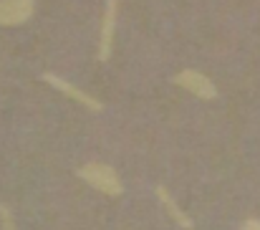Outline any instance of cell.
Listing matches in <instances>:
<instances>
[{
  "mask_svg": "<svg viewBox=\"0 0 260 230\" xmlns=\"http://www.w3.org/2000/svg\"><path fill=\"white\" fill-rule=\"evenodd\" d=\"M76 175H79L84 182H88L93 190H99V192H104V195H109V197H119V195L124 192V185H121L119 175H116L109 164L88 162V164L76 169Z\"/></svg>",
  "mask_w": 260,
  "mask_h": 230,
  "instance_id": "cell-1",
  "label": "cell"
},
{
  "mask_svg": "<svg viewBox=\"0 0 260 230\" xmlns=\"http://www.w3.org/2000/svg\"><path fill=\"white\" fill-rule=\"evenodd\" d=\"M174 83L187 89L189 94L200 96V99H217V89L210 78L205 76L202 71H194V69H184L174 76Z\"/></svg>",
  "mask_w": 260,
  "mask_h": 230,
  "instance_id": "cell-2",
  "label": "cell"
},
{
  "mask_svg": "<svg viewBox=\"0 0 260 230\" xmlns=\"http://www.w3.org/2000/svg\"><path fill=\"white\" fill-rule=\"evenodd\" d=\"M116 0H106L104 5V20H101V36H99V61L111 59V46H114V31H116Z\"/></svg>",
  "mask_w": 260,
  "mask_h": 230,
  "instance_id": "cell-3",
  "label": "cell"
},
{
  "mask_svg": "<svg viewBox=\"0 0 260 230\" xmlns=\"http://www.w3.org/2000/svg\"><path fill=\"white\" fill-rule=\"evenodd\" d=\"M36 0H0V25H20L30 20Z\"/></svg>",
  "mask_w": 260,
  "mask_h": 230,
  "instance_id": "cell-4",
  "label": "cell"
},
{
  "mask_svg": "<svg viewBox=\"0 0 260 230\" xmlns=\"http://www.w3.org/2000/svg\"><path fill=\"white\" fill-rule=\"evenodd\" d=\"M43 81H48L53 89H58V91H61V94H66L69 99L79 101L81 106H86V109H91V111H101V101H99V99H93L91 94L81 91L79 86H74V83L63 81L61 76H56V74H43Z\"/></svg>",
  "mask_w": 260,
  "mask_h": 230,
  "instance_id": "cell-5",
  "label": "cell"
},
{
  "mask_svg": "<svg viewBox=\"0 0 260 230\" xmlns=\"http://www.w3.org/2000/svg\"><path fill=\"white\" fill-rule=\"evenodd\" d=\"M157 195H159L162 205L167 208V213H170V215H172L174 220H177V225H182V228H187V230H189L192 225H194V223H192V220H189V218H187V215L182 213V208H179V205L174 203V200H172V195H170V192H167V190H165L162 185L157 187Z\"/></svg>",
  "mask_w": 260,
  "mask_h": 230,
  "instance_id": "cell-6",
  "label": "cell"
},
{
  "mask_svg": "<svg viewBox=\"0 0 260 230\" xmlns=\"http://www.w3.org/2000/svg\"><path fill=\"white\" fill-rule=\"evenodd\" d=\"M0 223H3V230H15V223H13V215L10 210L0 203Z\"/></svg>",
  "mask_w": 260,
  "mask_h": 230,
  "instance_id": "cell-7",
  "label": "cell"
},
{
  "mask_svg": "<svg viewBox=\"0 0 260 230\" xmlns=\"http://www.w3.org/2000/svg\"><path fill=\"white\" fill-rule=\"evenodd\" d=\"M243 230H260V220H245Z\"/></svg>",
  "mask_w": 260,
  "mask_h": 230,
  "instance_id": "cell-8",
  "label": "cell"
}]
</instances>
